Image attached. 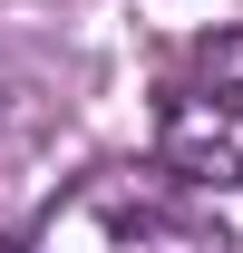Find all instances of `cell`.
<instances>
[{"label":"cell","mask_w":243,"mask_h":253,"mask_svg":"<svg viewBox=\"0 0 243 253\" xmlns=\"http://www.w3.org/2000/svg\"><path fill=\"white\" fill-rule=\"evenodd\" d=\"M39 253H234V234L175 166H107L39 214Z\"/></svg>","instance_id":"obj_1"},{"label":"cell","mask_w":243,"mask_h":253,"mask_svg":"<svg viewBox=\"0 0 243 253\" xmlns=\"http://www.w3.org/2000/svg\"><path fill=\"white\" fill-rule=\"evenodd\" d=\"M0 253H39V234H0Z\"/></svg>","instance_id":"obj_3"},{"label":"cell","mask_w":243,"mask_h":253,"mask_svg":"<svg viewBox=\"0 0 243 253\" xmlns=\"http://www.w3.org/2000/svg\"><path fill=\"white\" fill-rule=\"evenodd\" d=\"M156 166L185 185H243V30H204L156 88Z\"/></svg>","instance_id":"obj_2"}]
</instances>
